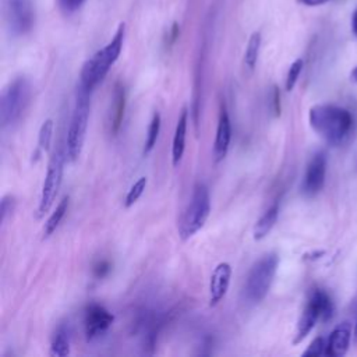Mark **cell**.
Instances as JSON below:
<instances>
[{"mask_svg":"<svg viewBox=\"0 0 357 357\" xmlns=\"http://www.w3.org/2000/svg\"><path fill=\"white\" fill-rule=\"evenodd\" d=\"M308 121L311 128L331 145L342 144L351 131V113L337 105L318 103L310 107Z\"/></svg>","mask_w":357,"mask_h":357,"instance_id":"obj_1","label":"cell"},{"mask_svg":"<svg viewBox=\"0 0 357 357\" xmlns=\"http://www.w3.org/2000/svg\"><path fill=\"white\" fill-rule=\"evenodd\" d=\"M124 35H126V25L123 22L119 25L112 40L105 47L98 50L89 60L85 61L81 70L79 85H82L84 88L92 92V89L106 77L107 71L116 63V60L121 53Z\"/></svg>","mask_w":357,"mask_h":357,"instance_id":"obj_2","label":"cell"},{"mask_svg":"<svg viewBox=\"0 0 357 357\" xmlns=\"http://www.w3.org/2000/svg\"><path fill=\"white\" fill-rule=\"evenodd\" d=\"M31 84L25 77L14 78L0 96V123L3 128H13L22 119L31 102Z\"/></svg>","mask_w":357,"mask_h":357,"instance_id":"obj_3","label":"cell"},{"mask_svg":"<svg viewBox=\"0 0 357 357\" xmlns=\"http://www.w3.org/2000/svg\"><path fill=\"white\" fill-rule=\"evenodd\" d=\"M278 265H279V257L275 252H268L265 255H262L250 269L248 276L245 279V284H244V298L247 300V303L250 304H258L261 303L272 283L278 271Z\"/></svg>","mask_w":357,"mask_h":357,"instance_id":"obj_4","label":"cell"},{"mask_svg":"<svg viewBox=\"0 0 357 357\" xmlns=\"http://www.w3.org/2000/svg\"><path fill=\"white\" fill-rule=\"evenodd\" d=\"M89 96H91V91H88L82 85H78L74 110H73L71 121L67 131V142H66V153L73 162L78 159L84 146L88 120H89V107H91Z\"/></svg>","mask_w":357,"mask_h":357,"instance_id":"obj_5","label":"cell"},{"mask_svg":"<svg viewBox=\"0 0 357 357\" xmlns=\"http://www.w3.org/2000/svg\"><path fill=\"white\" fill-rule=\"evenodd\" d=\"M211 212L209 191L205 184L198 183L191 194L190 202L185 206L178 225L181 240H188L205 225Z\"/></svg>","mask_w":357,"mask_h":357,"instance_id":"obj_6","label":"cell"},{"mask_svg":"<svg viewBox=\"0 0 357 357\" xmlns=\"http://www.w3.org/2000/svg\"><path fill=\"white\" fill-rule=\"evenodd\" d=\"M333 303L329 294L322 289H315L298 318L293 343H300L317 325L318 321H326L332 317Z\"/></svg>","mask_w":357,"mask_h":357,"instance_id":"obj_7","label":"cell"},{"mask_svg":"<svg viewBox=\"0 0 357 357\" xmlns=\"http://www.w3.org/2000/svg\"><path fill=\"white\" fill-rule=\"evenodd\" d=\"M64 170V153L57 149L50 156L47 163V170L45 174V180L40 190V197L36 208V218L45 216L53 205V201L59 192Z\"/></svg>","mask_w":357,"mask_h":357,"instance_id":"obj_8","label":"cell"},{"mask_svg":"<svg viewBox=\"0 0 357 357\" xmlns=\"http://www.w3.org/2000/svg\"><path fill=\"white\" fill-rule=\"evenodd\" d=\"M4 17L13 35L28 33L35 24V8L32 0H3Z\"/></svg>","mask_w":357,"mask_h":357,"instance_id":"obj_9","label":"cell"},{"mask_svg":"<svg viewBox=\"0 0 357 357\" xmlns=\"http://www.w3.org/2000/svg\"><path fill=\"white\" fill-rule=\"evenodd\" d=\"M326 166L328 159L325 152L319 151L312 155L307 165L304 178L301 183V191L304 195L314 197L324 188L326 178Z\"/></svg>","mask_w":357,"mask_h":357,"instance_id":"obj_10","label":"cell"},{"mask_svg":"<svg viewBox=\"0 0 357 357\" xmlns=\"http://www.w3.org/2000/svg\"><path fill=\"white\" fill-rule=\"evenodd\" d=\"M114 317L110 311H107L100 304H89L85 310L84 315V326H85V336L86 340H93L112 326Z\"/></svg>","mask_w":357,"mask_h":357,"instance_id":"obj_11","label":"cell"},{"mask_svg":"<svg viewBox=\"0 0 357 357\" xmlns=\"http://www.w3.org/2000/svg\"><path fill=\"white\" fill-rule=\"evenodd\" d=\"M353 337V331H351V324L344 321L337 324L332 332L329 333L326 339V349H325V356L329 357H343L349 347L350 342Z\"/></svg>","mask_w":357,"mask_h":357,"instance_id":"obj_12","label":"cell"},{"mask_svg":"<svg viewBox=\"0 0 357 357\" xmlns=\"http://www.w3.org/2000/svg\"><path fill=\"white\" fill-rule=\"evenodd\" d=\"M231 278V266L227 262H220L215 266L209 279V305L219 304L227 293Z\"/></svg>","mask_w":357,"mask_h":357,"instance_id":"obj_13","label":"cell"},{"mask_svg":"<svg viewBox=\"0 0 357 357\" xmlns=\"http://www.w3.org/2000/svg\"><path fill=\"white\" fill-rule=\"evenodd\" d=\"M231 139V124L229 119V113L225 105L220 107L219 119H218V127H216V135L213 142V159L215 162H220L225 159L229 151Z\"/></svg>","mask_w":357,"mask_h":357,"instance_id":"obj_14","label":"cell"},{"mask_svg":"<svg viewBox=\"0 0 357 357\" xmlns=\"http://www.w3.org/2000/svg\"><path fill=\"white\" fill-rule=\"evenodd\" d=\"M187 123H188V112L187 107H183L173 135L172 144V163L173 166H178L183 159L184 149H185V135H187Z\"/></svg>","mask_w":357,"mask_h":357,"instance_id":"obj_15","label":"cell"},{"mask_svg":"<svg viewBox=\"0 0 357 357\" xmlns=\"http://www.w3.org/2000/svg\"><path fill=\"white\" fill-rule=\"evenodd\" d=\"M126 109V89L121 84H116L113 93V106L110 112V131L116 134L121 126Z\"/></svg>","mask_w":357,"mask_h":357,"instance_id":"obj_16","label":"cell"},{"mask_svg":"<svg viewBox=\"0 0 357 357\" xmlns=\"http://www.w3.org/2000/svg\"><path fill=\"white\" fill-rule=\"evenodd\" d=\"M278 216H279V205L273 204L257 220V223L254 226V231H252L254 240H262L264 237H266L268 233L275 226V223L278 220Z\"/></svg>","mask_w":357,"mask_h":357,"instance_id":"obj_17","label":"cell"},{"mask_svg":"<svg viewBox=\"0 0 357 357\" xmlns=\"http://www.w3.org/2000/svg\"><path fill=\"white\" fill-rule=\"evenodd\" d=\"M68 201H70L68 195L63 197L61 201L57 204L56 209L50 213L49 219L45 223V227H43V238H47L57 229V226L60 225L61 219L64 218V215H66V212L68 209Z\"/></svg>","mask_w":357,"mask_h":357,"instance_id":"obj_18","label":"cell"},{"mask_svg":"<svg viewBox=\"0 0 357 357\" xmlns=\"http://www.w3.org/2000/svg\"><path fill=\"white\" fill-rule=\"evenodd\" d=\"M53 120L52 119H46L39 130V135H38V146L33 152V158L38 159L40 158L42 153L47 152L50 148V142H52V137H53Z\"/></svg>","mask_w":357,"mask_h":357,"instance_id":"obj_19","label":"cell"},{"mask_svg":"<svg viewBox=\"0 0 357 357\" xmlns=\"http://www.w3.org/2000/svg\"><path fill=\"white\" fill-rule=\"evenodd\" d=\"M259 49H261V33L254 32L248 39L245 53H244V64L248 70H254V67L257 66Z\"/></svg>","mask_w":357,"mask_h":357,"instance_id":"obj_20","label":"cell"},{"mask_svg":"<svg viewBox=\"0 0 357 357\" xmlns=\"http://www.w3.org/2000/svg\"><path fill=\"white\" fill-rule=\"evenodd\" d=\"M70 353V339L64 328H59L50 343V356L64 357Z\"/></svg>","mask_w":357,"mask_h":357,"instance_id":"obj_21","label":"cell"},{"mask_svg":"<svg viewBox=\"0 0 357 357\" xmlns=\"http://www.w3.org/2000/svg\"><path fill=\"white\" fill-rule=\"evenodd\" d=\"M159 131H160V114L153 113V116L149 121V126H148V131H146V138H145V144H144V155H148L156 145Z\"/></svg>","mask_w":357,"mask_h":357,"instance_id":"obj_22","label":"cell"},{"mask_svg":"<svg viewBox=\"0 0 357 357\" xmlns=\"http://www.w3.org/2000/svg\"><path fill=\"white\" fill-rule=\"evenodd\" d=\"M146 183H148L146 177L142 176L130 187V190H128V192L126 195V199H124L126 208H130L131 205H134L138 201V198L142 195V192H144V190L146 187Z\"/></svg>","mask_w":357,"mask_h":357,"instance_id":"obj_23","label":"cell"},{"mask_svg":"<svg viewBox=\"0 0 357 357\" xmlns=\"http://www.w3.org/2000/svg\"><path fill=\"white\" fill-rule=\"evenodd\" d=\"M303 66H304V61L303 59H297L291 63L289 71H287V75H286V81H284V88L286 91H291L301 74V70H303Z\"/></svg>","mask_w":357,"mask_h":357,"instance_id":"obj_24","label":"cell"},{"mask_svg":"<svg viewBox=\"0 0 357 357\" xmlns=\"http://www.w3.org/2000/svg\"><path fill=\"white\" fill-rule=\"evenodd\" d=\"M325 349H326V340L322 336H318L304 350L303 356H322L325 354Z\"/></svg>","mask_w":357,"mask_h":357,"instance_id":"obj_25","label":"cell"},{"mask_svg":"<svg viewBox=\"0 0 357 357\" xmlns=\"http://www.w3.org/2000/svg\"><path fill=\"white\" fill-rule=\"evenodd\" d=\"M15 208V198L13 195H4L0 202V216H1V223H6L7 218L13 213Z\"/></svg>","mask_w":357,"mask_h":357,"instance_id":"obj_26","label":"cell"},{"mask_svg":"<svg viewBox=\"0 0 357 357\" xmlns=\"http://www.w3.org/2000/svg\"><path fill=\"white\" fill-rule=\"evenodd\" d=\"M84 3L85 0H59V6L64 14L75 13Z\"/></svg>","mask_w":357,"mask_h":357,"instance_id":"obj_27","label":"cell"},{"mask_svg":"<svg viewBox=\"0 0 357 357\" xmlns=\"http://www.w3.org/2000/svg\"><path fill=\"white\" fill-rule=\"evenodd\" d=\"M271 109L273 114L278 117L280 114V92L278 86H273L272 89V102H271Z\"/></svg>","mask_w":357,"mask_h":357,"instance_id":"obj_28","label":"cell"},{"mask_svg":"<svg viewBox=\"0 0 357 357\" xmlns=\"http://www.w3.org/2000/svg\"><path fill=\"white\" fill-rule=\"evenodd\" d=\"M109 271H110V265H109L106 261L98 262V264L95 265V268H93V272H95V275H96L98 278H103Z\"/></svg>","mask_w":357,"mask_h":357,"instance_id":"obj_29","label":"cell"},{"mask_svg":"<svg viewBox=\"0 0 357 357\" xmlns=\"http://www.w3.org/2000/svg\"><path fill=\"white\" fill-rule=\"evenodd\" d=\"M351 29H353V33L357 36V8L351 15Z\"/></svg>","mask_w":357,"mask_h":357,"instance_id":"obj_30","label":"cell"},{"mask_svg":"<svg viewBox=\"0 0 357 357\" xmlns=\"http://www.w3.org/2000/svg\"><path fill=\"white\" fill-rule=\"evenodd\" d=\"M303 4L305 6H319V4H324L326 3L328 0H300Z\"/></svg>","mask_w":357,"mask_h":357,"instance_id":"obj_31","label":"cell"},{"mask_svg":"<svg viewBox=\"0 0 357 357\" xmlns=\"http://www.w3.org/2000/svg\"><path fill=\"white\" fill-rule=\"evenodd\" d=\"M350 78H351V81L357 82V66L351 70V73H350Z\"/></svg>","mask_w":357,"mask_h":357,"instance_id":"obj_32","label":"cell"},{"mask_svg":"<svg viewBox=\"0 0 357 357\" xmlns=\"http://www.w3.org/2000/svg\"><path fill=\"white\" fill-rule=\"evenodd\" d=\"M353 337H354V340L357 342V319H356V324H354V329H353Z\"/></svg>","mask_w":357,"mask_h":357,"instance_id":"obj_33","label":"cell"}]
</instances>
